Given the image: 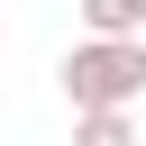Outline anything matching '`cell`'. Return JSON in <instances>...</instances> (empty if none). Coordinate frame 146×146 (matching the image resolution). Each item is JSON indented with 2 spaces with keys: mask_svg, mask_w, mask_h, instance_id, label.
Returning <instances> with one entry per match:
<instances>
[{
  "mask_svg": "<svg viewBox=\"0 0 146 146\" xmlns=\"http://www.w3.org/2000/svg\"><path fill=\"white\" fill-rule=\"evenodd\" d=\"M73 110H137L146 100V36H82L55 64Z\"/></svg>",
  "mask_w": 146,
  "mask_h": 146,
  "instance_id": "obj_1",
  "label": "cell"
},
{
  "mask_svg": "<svg viewBox=\"0 0 146 146\" xmlns=\"http://www.w3.org/2000/svg\"><path fill=\"white\" fill-rule=\"evenodd\" d=\"M73 146H137V110H73Z\"/></svg>",
  "mask_w": 146,
  "mask_h": 146,
  "instance_id": "obj_2",
  "label": "cell"
},
{
  "mask_svg": "<svg viewBox=\"0 0 146 146\" xmlns=\"http://www.w3.org/2000/svg\"><path fill=\"white\" fill-rule=\"evenodd\" d=\"M82 36H146V0H82Z\"/></svg>",
  "mask_w": 146,
  "mask_h": 146,
  "instance_id": "obj_3",
  "label": "cell"
}]
</instances>
